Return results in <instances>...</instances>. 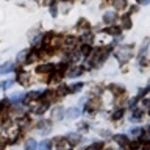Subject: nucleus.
Segmentation results:
<instances>
[{
  "mask_svg": "<svg viewBox=\"0 0 150 150\" xmlns=\"http://www.w3.org/2000/svg\"><path fill=\"white\" fill-rule=\"evenodd\" d=\"M19 81H21V84L28 83V74H21V77H19Z\"/></svg>",
  "mask_w": 150,
  "mask_h": 150,
  "instance_id": "b1692460",
  "label": "nucleus"
},
{
  "mask_svg": "<svg viewBox=\"0 0 150 150\" xmlns=\"http://www.w3.org/2000/svg\"><path fill=\"white\" fill-rule=\"evenodd\" d=\"M122 116H124V111H122V110H117V111L114 112V114H112V119L117 120V119H120Z\"/></svg>",
  "mask_w": 150,
  "mask_h": 150,
  "instance_id": "cd10ccee",
  "label": "nucleus"
},
{
  "mask_svg": "<svg viewBox=\"0 0 150 150\" xmlns=\"http://www.w3.org/2000/svg\"><path fill=\"white\" fill-rule=\"evenodd\" d=\"M149 42H150V38H147V39L144 41L142 47H141V52H139V55H144V53H145V50H147V45H149Z\"/></svg>",
  "mask_w": 150,
  "mask_h": 150,
  "instance_id": "412c9836",
  "label": "nucleus"
},
{
  "mask_svg": "<svg viewBox=\"0 0 150 150\" xmlns=\"http://www.w3.org/2000/svg\"><path fill=\"white\" fill-rule=\"evenodd\" d=\"M52 67H53V66H52L50 63L49 64H42V66H38L36 67V72L38 74H45V72H50Z\"/></svg>",
  "mask_w": 150,
  "mask_h": 150,
  "instance_id": "7ed1b4c3",
  "label": "nucleus"
},
{
  "mask_svg": "<svg viewBox=\"0 0 150 150\" xmlns=\"http://www.w3.org/2000/svg\"><path fill=\"white\" fill-rule=\"evenodd\" d=\"M114 19H116V14L114 13H105V16H103V21H105L106 23H111Z\"/></svg>",
  "mask_w": 150,
  "mask_h": 150,
  "instance_id": "9b49d317",
  "label": "nucleus"
},
{
  "mask_svg": "<svg viewBox=\"0 0 150 150\" xmlns=\"http://www.w3.org/2000/svg\"><path fill=\"white\" fill-rule=\"evenodd\" d=\"M28 53H30L28 50H22L21 53L17 55V61H19V63H23V61H27V56H28Z\"/></svg>",
  "mask_w": 150,
  "mask_h": 150,
  "instance_id": "f8f14e48",
  "label": "nucleus"
},
{
  "mask_svg": "<svg viewBox=\"0 0 150 150\" xmlns=\"http://www.w3.org/2000/svg\"><path fill=\"white\" fill-rule=\"evenodd\" d=\"M116 56L122 61V63H124V61H128V59L131 58V52H130L128 49H120V50L116 53Z\"/></svg>",
  "mask_w": 150,
  "mask_h": 150,
  "instance_id": "f257e3e1",
  "label": "nucleus"
},
{
  "mask_svg": "<svg viewBox=\"0 0 150 150\" xmlns=\"http://www.w3.org/2000/svg\"><path fill=\"white\" fill-rule=\"evenodd\" d=\"M81 39H83V42H84V44H91L94 38H92V35H89V33H88V35H83V38H81Z\"/></svg>",
  "mask_w": 150,
  "mask_h": 150,
  "instance_id": "aec40b11",
  "label": "nucleus"
},
{
  "mask_svg": "<svg viewBox=\"0 0 150 150\" xmlns=\"http://www.w3.org/2000/svg\"><path fill=\"white\" fill-rule=\"evenodd\" d=\"M25 150H36V141L35 139H28L25 142Z\"/></svg>",
  "mask_w": 150,
  "mask_h": 150,
  "instance_id": "1a4fd4ad",
  "label": "nucleus"
},
{
  "mask_svg": "<svg viewBox=\"0 0 150 150\" xmlns=\"http://www.w3.org/2000/svg\"><path fill=\"white\" fill-rule=\"evenodd\" d=\"M52 16H56V6H55V5H52Z\"/></svg>",
  "mask_w": 150,
  "mask_h": 150,
  "instance_id": "f704fd0d",
  "label": "nucleus"
},
{
  "mask_svg": "<svg viewBox=\"0 0 150 150\" xmlns=\"http://www.w3.org/2000/svg\"><path fill=\"white\" fill-rule=\"evenodd\" d=\"M138 147H139V144H138V142H131V144H130V149H131V150H136Z\"/></svg>",
  "mask_w": 150,
  "mask_h": 150,
  "instance_id": "72a5a7b5",
  "label": "nucleus"
},
{
  "mask_svg": "<svg viewBox=\"0 0 150 150\" xmlns=\"http://www.w3.org/2000/svg\"><path fill=\"white\" fill-rule=\"evenodd\" d=\"M78 27L80 28H86V27H89V22L86 21V19H80V21H78Z\"/></svg>",
  "mask_w": 150,
  "mask_h": 150,
  "instance_id": "393cba45",
  "label": "nucleus"
},
{
  "mask_svg": "<svg viewBox=\"0 0 150 150\" xmlns=\"http://www.w3.org/2000/svg\"><path fill=\"white\" fill-rule=\"evenodd\" d=\"M130 134H131V136H141V134H142V130H141L139 127H138V128H131Z\"/></svg>",
  "mask_w": 150,
  "mask_h": 150,
  "instance_id": "5701e85b",
  "label": "nucleus"
},
{
  "mask_svg": "<svg viewBox=\"0 0 150 150\" xmlns=\"http://www.w3.org/2000/svg\"><path fill=\"white\" fill-rule=\"evenodd\" d=\"M91 52H92V49H91V45H89V44H84L81 47V55L88 56V55H91Z\"/></svg>",
  "mask_w": 150,
  "mask_h": 150,
  "instance_id": "2eb2a0df",
  "label": "nucleus"
},
{
  "mask_svg": "<svg viewBox=\"0 0 150 150\" xmlns=\"http://www.w3.org/2000/svg\"><path fill=\"white\" fill-rule=\"evenodd\" d=\"M13 70V63H5L0 66V75L2 74H6V72H11Z\"/></svg>",
  "mask_w": 150,
  "mask_h": 150,
  "instance_id": "423d86ee",
  "label": "nucleus"
},
{
  "mask_svg": "<svg viewBox=\"0 0 150 150\" xmlns=\"http://www.w3.org/2000/svg\"><path fill=\"white\" fill-rule=\"evenodd\" d=\"M144 105H145V106H150V102H149V98H145V100H144Z\"/></svg>",
  "mask_w": 150,
  "mask_h": 150,
  "instance_id": "e433bc0d",
  "label": "nucleus"
},
{
  "mask_svg": "<svg viewBox=\"0 0 150 150\" xmlns=\"http://www.w3.org/2000/svg\"><path fill=\"white\" fill-rule=\"evenodd\" d=\"M80 116V110L78 108H70V110L67 111V114H66V117L67 119H75V117Z\"/></svg>",
  "mask_w": 150,
  "mask_h": 150,
  "instance_id": "20e7f679",
  "label": "nucleus"
},
{
  "mask_svg": "<svg viewBox=\"0 0 150 150\" xmlns=\"http://www.w3.org/2000/svg\"><path fill=\"white\" fill-rule=\"evenodd\" d=\"M110 89H111V92H116V94H120V92H124V88H122V86H119V84H111V86H110Z\"/></svg>",
  "mask_w": 150,
  "mask_h": 150,
  "instance_id": "dca6fc26",
  "label": "nucleus"
},
{
  "mask_svg": "<svg viewBox=\"0 0 150 150\" xmlns=\"http://www.w3.org/2000/svg\"><path fill=\"white\" fill-rule=\"evenodd\" d=\"M67 86H59L58 88V96H66V94L69 92V89H66Z\"/></svg>",
  "mask_w": 150,
  "mask_h": 150,
  "instance_id": "a878e982",
  "label": "nucleus"
},
{
  "mask_svg": "<svg viewBox=\"0 0 150 150\" xmlns=\"http://www.w3.org/2000/svg\"><path fill=\"white\" fill-rule=\"evenodd\" d=\"M124 27H125V28H131V21H130V16H124Z\"/></svg>",
  "mask_w": 150,
  "mask_h": 150,
  "instance_id": "bb28decb",
  "label": "nucleus"
},
{
  "mask_svg": "<svg viewBox=\"0 0 150 150\" xmlns=\"http://www.w3.org/2000/svg\"><path fill=\"white\" fill-rule=\"evenodd\" d=\"M63 116H64V110L61 106H56L55 110L52 111V119H55V120H61Z\"/></svg>",
  "mask_w": 150,
  "mask_h": 150,
  "instance_id": "f03ea898",
  "label": "nucleus"
},
{
  "mask_svg": "<svg viewBox=\"0 0 150 150\" xmlns=\"http://www.w3.org/2000/svg\"><path fill=\"white\" fill-rule=\"evenodd\" d=\"M9 86H13V80H8V81H2V83H0V88H2V89H8Z\"/></svg>",
  "mask_w": 150,
  "mask_h": 150,
  "instance_id": "4be33fe9",
  "label": "nucleus"
},
{
  "mask_svg": "<svg viewBox=\"0 0 150 150\" xmlns=\"http://www.w3.org/2000/svg\"><path fill=\"white\" fill-rule=\"evenodd\" d=\"M149 133H150V127H149Z\"/></svg>",
  "mask_w": 150,
  "mask_h": 150,
  "instance_id": "58836bf2",
  "label": "nucleus"
},
{
  "mask_svg": "<svg viewBox=\"0 0 150 150\" xmlns=\"http://www.w3.org/2000/svg\"><path fill=\"white\" fill-rule=\"evenodd\" d=\"M25 97H27V100H35V98L39 97V92H38V91H31V92H28Z\"/></svg>",
  "mask_w": 150,
  "mask_h": 150,
  "instance_id": "f3484780",
  "label": "nucleus"
},
{
  "mask_svg": "<svg viewBox=\"0 0 150 150\" xmlns=\"http://www.w3.org/2000/svg\"><path fill=\"white\" fill-rule=\"evenodd\" d=\"M103 149V142H100V141H98V142H94L91 147H89V150H102Z\"/></svg>",
  "mask_w": 150,
  "mask_h": 150,
  "instance_id": "6ab92c4d",
  "label": "nucleus"
},
{
  "mask_svg": "<svg viewBox=\"0 0 150 150\" xmlns=\"http://www.w3.org/2000/svg\"><path fill=\"white\" fill-rule=\"evenodd\" d=\"M52 149V142L50 141H42L39 144V150H50Z\"/></svg>",
  "mask_w": 150,
  "mask_h": 150,
  "instance_id": "ddd939ff",
  "label": "nucleus"
},
{
  "mask_svg": "<svg viewBox=\"0 0 150 150\" xmlns=\"http://www.w3.org/2000/svg\"><path fill=\"white\" fill-rule=\"evenodd\" d=\"M106 33H110V35H114V36H119V35H120V28H117V27H110V28H106Z\"/></svg>",
  "mask_w": 150,
  "mask_h": 150,
  "instance_id": "4468645a",
  "label": "nucleus"
},
{
  "mask_svg": "<svg viewBox=\"0 0 150 150\" xmlns=\"http://www.w3.org/2000/svg\"><path fill=\"white\" fill-rule=\"evenodd\" d=\"M81 72H83V69H81V67H77V69H74V70H70V72H69V75H67V77H70V78H75V77H80V75H81Z\"/></svg>",
  "mask_w": 150,
  "mask_h": 150,
  "instance_id": "9d476101",
  "label": "nucleus"
},
{
  "mask_svg": "<svg viewBox=\"0 0 150 150\" xmlns=\"http://www.w3.org/2000/svg\"><path fill=\"white\" fill-rule=\"evenodd\" d=\"M67 141L70 144H78L80 142V134H77V133H69L67 134Z\"/></svg>",
  "mask_w": 150,
  "mask_h": 150,
  "instance_id": "0eeeda50",
  "label": "nucleus"
},
{
  "mask_svg": "<svg viewBox=\"0 0 150 150\" xmlns=\"http://www.w3.org/2000/svg\"><path fill=\"white\" fill-rule=\"evenodd\" d=\"M74 42H75L74 38H72V36H67V39H66V44H67V45H72Z\"/></svg>",
  "mask_w": 150,
  "mask_h": 150,
  "instance_id": "473e14b6",
  "label": "nucleus"
},
{
  "mask_svg": "<svg viewBox=\"0 0 150 150\" xmlns=\"http://www.w3.org/2000/svg\"><path fill=\"white\" fill-rule=\"evenodd\" d=\"M138 2H139L141 5H147V3H149V0H138Z\"/></svg>",
  "mask_w": 150,
  "mask_h": 150,
  "instance_id": "c9c22d12",
  "label": "nucleus"
},
{
  "mask_svg": "<svg viewBox=\"0 0 150 150\" xmlns=\"http://www.w3.org/2000/svg\"><path fill=\"white\" fill-rule=\"evenodd\" d=\"M21 98H23V94H13V96H11V102H19Z\"/></svg>",
  "mask_w": 150,
  "mask_h": 150,
  "instance_id": "c756f323",
  "label": "nucleus"
},
{
  "mask_svg": "<svg viewBox=\"0 0 150 150\" xmlns=\"http://www.w3.org/2000/svg\"><path fill=\"white\" fill-rule=\"evenodd\" d=\"M141 117H142V112L136 110V111H134V114H133V117H131V119H133V120H136V119H141Z\"/></svg>",
  "mask_w": 150,
  "mask_h": 150,
  "instance_id": "7c9ffc66",
  "label": "nucleus"
},
{
  "mask_svg": "<svg viewBox=\"0 0 150 150\" xmlns=\"http://www.w3.org/2000/svg\"><path fill=\"white\" fill-rule=\"evenodd\" d=\"M114 141H116L117 144H120V145H125V144H128V139H127L124 134H116V136H114Z\"/></svg>",
  "mask_w": 150,
  "mask_h": 150,
  "instance_id": "6e6552de",
  "label": "nucleus"
},
{
  "mask_svg": "<svg viewBox=\"0 0 150 150\" xmlns=\"http://www.w3.org/2000/svg\"><path fill=\"white\" fill-rule=\"evenodd\" d=\"M145 150H150V145H145Z\"/></svg>",
  "mask_w": 150,
  "mask_h": 150,
  "instance_id": "4c0bfd02",
  "label": "nucleus"
},
{
  "mask_svg": "<svg viewBox=\"0 0 150 150\" xmlns=\"http://www.w3.org/2000/svg\"><path fill=\"white\" fill-rule=\"evenodd\" d=\"M47 106H49V105H47V103H44V105H41L39 108H36V114H42V112L47 110Z\"/></svg>",
  "mask_w": 150,
  "mask_h": 150,
  "instance_id": "c85d7f7f",
  "label": "nucleus"
},
{
  "mask_svg": "<svg viewBox=\"0 0 150 150\" xmlns=\"http://www.w3.org/2000/svg\"><path fill=\"white\" fill-rule=\"evenodd\" d=\"M5 145H6V139H5V138H0V150H3Z\"/></svg>",
  "mask_w": 150,
  "mask_h": 150,
  "instance_id": "2f4dec72",
  "label": "nucleus"
},
{
  "mask_svg": "<svg viewBox=\"0 0 150 150\" xmlns=\"http://www.w3.org/2000/svg\"><path fill=\"white\" fill-rule=\"evenodd\" d=\"M112 6L116 9H124L127 6V0H112Z\"/></svg>",
  "mask_w": 150,
  "mask_h": 150,
  "instance_id": "39448f33",
  "label": "nucleus"
},
{
  "mask_svg": "<svg viewBox=\"0 0 150 150\" xmlns=\"http://www.w3.org/2000/svg\"><path fill=\"white\" fill-rule=\"evenodd\" d=\"M81 88H83V83H77V84H74V86H70L69 91L70 92H78V91H81Z\"/></svg>",
  "mask_w": 150,
  "mask_h": 150,
  "instance_id": "a211bd4d",
  "label": "nucleus"
}]
</instances>
